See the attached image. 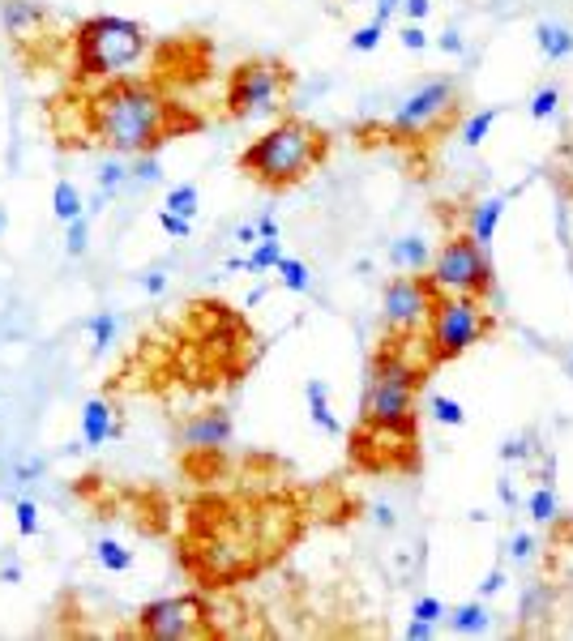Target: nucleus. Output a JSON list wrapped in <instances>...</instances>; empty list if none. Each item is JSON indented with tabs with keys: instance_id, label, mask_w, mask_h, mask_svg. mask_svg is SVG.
<instances>
[{
	"instance_id": "nucleus-34",
	"label": "nucleus",
	"mask_w": 573,
	"mask_h": 641,
	"mask_svg": "<svg viewBox=\"0 0 573 641\" xmlns=\"http://www.w3.org/2000/svg\"><path fill=\"white\" fill-rule=\"evenodd\" d=\"M158 227L167 235H176V240H189L193 235V218H180V214L172 210H158Z\"/></svg>"
},
{
	"instance_id": "nucleus-7",
	"label": "nucleus",
	"mask_w": 573,
	"mask_h": 641,
	"mask_svg": "<svg viewBox=\"0 0 573 641\" xmlns=\"http://www.w3.org/2000/svg\"><path fill=\"white\" fill-rule=\"evenodd\" d=\"M287 90H291V69L282 60H240L227 81V112L236 120L278 116Z\"/></svg>"
},
{
	"instance_id": "nucleus-18",
	"label": "nucleus",
	"mask_w": 573,
	"mask_h": 641,
	"mask_svg": "<svg viewBox=\"0 0 573 641\" xmlns=\"http://www.w3.org/2000/svg\"><path fill=\"white\" fill-rule=\"evenodd\" d=\"M274 274H278V283L287 287L291 295H308L313 291V274H308V266L304 261H296V257H278V266H274Z\"/></svg>"
},
{
	"instance_id": "nucleus-48",
	"label": "nucleus",
	"mask_w": 573,
	"mask_h": 641,
	"mask_svg": "<svg viewBox=\"0 0 573 641\" xmlns=\"http://www.w3.org/2000/svg\"><path fill=\"white\" fill-rule=\"evenodd\" d=\"M35 475H39V462H26V467L18 470V484H30Z\"/></svg>"
},
{
	"instance_id": "nucleus-14",
	"label": "nucleus",
	"mask_w": 573,
	"mask_h": 641,
	"mask_svg": "<svg viewBox=\"0 0 573 641\" xmlns=\"http://www.w3.org/2000/svg\"><path fill=\"white\" fill-rule=\"evenodd\" d=\"M47 18V4L43 0H0V26L9 35H26Z\"/></svg>"
},
{
	"instance_id": "nucleus-42",
	"label": "nucleus",
	"mask_w": 573,
	"mask_h": 641,
	"mask_svg": "<svg viewBox=\"0 0 573 641\" xmlns=\"http://www.w3.org/2000/svg\"><path fill=\"white\" fill-rule=\"evenodd\" d=\"M257 240H261L257 223H244V227H236V244H249V249H253V244H257Z\"/></svg>"
},
{
	"instance_id": "nucleus-6",
	"label": "nucleus",
	"mask_w": 573,
	"mask_h": 641,
	"mask_svg": "<svg viewBox=\"0 0 573 641\" xmlns=\"http://www.w3.org/2000/svg\"><path fill=\"white\" fill-rule=\"evenodd\" d=\"M462 120V95H458L454 78H433L416 86L411 95L394 107V116L385 120V133H394V141H416V137L445 133L450 124Z\"/></svg>"
},
{
	"instance_id": "nucleus-47",
	"label": "nucleus",
	"mask_w": 573,
	"mask_h": 641,
	"mask_svg": "<svg viewBox=\"0 0 573 641\" xmlns=\"http://www.w3.org/2000/svg\"><path fill=\"white\" fill-rule=\"evenodd\" d=\"M0 582H4V586H18V582H21V564H4V569H0Z\"/></svg>"
},
{
	"instance_id": "nucleus-13",
	"label": "nucleus",
	"mask_w": 573,
	"mask_h": 641,
	"mask_svg": "<svg viewBox=\"0 0 573 641\" xmlns=\"http://www.w3.org/2000/svg\"><path fill=\"white\" fill-rule=\"evenodd\" d=\"M505 201L510 197L505 193H496V197H484V201H475L471 210H467V235H471L475 244H493V235H496V223H501V214H505Z\"/></svg>"
},
{
	"instance_id": "nucleus-16",
	"label": "nucleus",
	"mask_w": 573,
	"mask_h": 641,
	"mask_svg": "<svg viewBox=\"0 0 573 641\" xmlns=\"http://www.w3.org/2000/svg\"><path fill=\"white\" fill-rule=\"evenodd\" d=\"M304 398H308V415H313V424L325 432V436H342V424L334 419V410H330V389L325 381H304Z\"/></svg>"
},
{
	"instance_id": "nucleus-10",
	"label": "nucleus",
	"mask_w": 573,
	"mask_h": 641,
	"mask_svg": "<svg viewBox=\"0 0 573 641\" xmlns=\"http://www.w3.org/2000/svg\"><path fill=\"white\" fill-rule=\"evenodd\" d=\"M436 287L419 274H398L390 278V287L381 295V325L385 333H416L419 325H428Z\"/></svg>"
},
{
	"instance_id": "nucleus-25",
	"label": "nucleus",
	"mask_w": 573,
	"mask_h": 641,
	"mask_svg": "<svg viewBox=\"0 0 573 641\" xmlns=\"http://www.w3.org/2000/svg\"><path fill=\"white\" fill-rule=\"evenodd\" d=\"M198 206H201L198 184H176V189L167 193V201H163V210L180 214V218H193V214H198Z\"/></svg>"
},
{
	"instance_id": "nucleus-5",
	"label": "nucleus",
	"mask_w": 573,
	"mask_h": 641,
	"mask_svg": "<svg viewBox=\"0 0 573 641\" xmlns=\"http://www.w3.org/2000/svg\"><path fill=\"white\" fill-rule=\"evenodd\" d=\"M496 330V316L484 308L475 295H441L436 291L433 312H428V359L450 364L458 355L479 347Z\"/></svg>"
},
{
	"instance_id": "nucleus-38",
	"label": "nucleus",
	"mask_w": 573,
	"mask_h": 641,
	"mask_svg": "<svg viewBox=\"0 0 573 641\" xmlns=\"http://www.w3.org/2000/svg\"><path fill=\"white\" fill-rule=\"evenodd\" d=\"M141 287H146V291H150V295H158V291H163V287H167V274H163V270H150V274H141Z\"/></svg>"
},
{
	"instance_id": "nucleus-24",
	"label": "nucleus",
	"mask_w": 573,
	"mask_h": 641,
	"mask_svg": "<svg viewBox=\"0 0 573 641\" xmlns=\"http://www.w3.org/2000/svg\"><path fill=\"white\" fill-rule=\"evenodd\" d=\"M133 175H129V163L124 158H107V163H99V197H112L116 189H124Z\"/></svg>"
},
{
	"instance_id": "nucleus-45",
	"label": "nucleus",
	"mask_w": 573,
	"mask_h": 641,
	"mask_svg": "<svg viewBox=\"0 0 573 641\" xmlns=\"http://www.w3.org/2000/svg\"><path fill=\"white\" fill-rule=\"evenodd\" d=\"M522 453H531V445H527V441H505V449H501V458H510V462H514V458H522Z\"/></svg>"
},
{
	"instance_id": "nucleus-44",
	"label": "nucleus",
	"mask_w": 573,
	"mask_h": 641,
	"mask_svg": "<svg viewBox=\"0 0 573 641\" xmlns=\"http://www.w3.org/2000/svg\"><path fill=\"white\" fill-rule=\"evenodd\" d=\"M501 586H505V573H501V569H493V573H488V578L479 582V595H496Z\"/></svg>"
},
{
	"instance_id": "nucleus-35",
	"label": "nucleus",
	"mask_w": 573,
	"mask_h": 641,
	"mask_svg": "<svg viewBox=\"0 0 573 641\" xmlns=\"http://www.w3.org/2000/svg\"><path fill=\"white\" fill-rule=\"evenodd\" d=\"M411 616H416V620H441V616H445V603L441 599H433V595H424V599H416V607H411Z\"/></svg>"
},
{
	"instance_id": "nucleus-30",
	"label": "nucleus",
	"mask_w": 573,
	"mask_h": 641,
	"mask_svg": "<svg viewBox=\"0 0 573 641\" xmlns=\"http://www.w3.org/2000/svg\"><path fill=\"white\" fill-rule=\"evenodd\" d=\"M129 175H133L138 184H158V180H163V167H158V158L146 150V155H133V163H129Z\"/></svg>"
},
{
	"instance_id": "nucleus-1",
	"label": "nucleus",
	"mask_w": 573,
	"mask_h": 641,
	"mask_svg": "<svg viewBox=\"0 0 573 641\" xmlns=\"http://www.w3.org/2000/svg\"><path fill=\"white\" fill-rule=\"evenodd\" d=\"M172 129V103L150 81L116 78L90 98V133L112 155H146Z\"/></svg>"
},
{
	"instance_id": "nucleus-2",
	"label": "nucleus",
	"mask_w": 573,
	"mask_h": 641,
	"mask_svg": "<svg viewBox=\"0 0 573 641\" xmlns=\"http://www.w3.org/2000/svg\"><path fill=\"white\" fill-rule=\"evenodd\" d=\"M325 155H330V133L325 129H316L313 120L304 116H282L274 129H265L240 155V172L249 180H257L261 189L282 193V189L299 184L316 163H325Z\"/></svg>"
},
{
	"instance_id": "nucleus-26",
	"label": "nucleus",
	"mask_w": 573,
	"mask_h": 641,
	"mask_svg": "<svg viewBox=\"0 0 573 641\" xmlns=\"http://www.w3.org/2000/svg\"><path fill=\"white\" fill-rule=\"evenodd\" d=\"M496 120H501V107H484V112H475L467 124H462V146H479L484 137H488V129H493Z\"/></svg>"
},
{
	"instance_id": "nucleus-36",
	"label": "nucleus",
	"mask_w": 573,
	"mask_h": 641,
	"mask_svg": "<svg viewBox=\"0 0 573 641\" xmlns=\"http://www.w3.org/2000/svg\"><path fill=\"white\" fill-rule=\"evenodd\" d=\"M402 47H411V52H424V47H428V35H424L419 21H411V26L402 30Z\"/></svg>"
},
{
	"instance_id": "nucleus-32",
	"label": "nucleus",
	"mask_w": 573,
	"mask_h": 641,
	"mask_svg": "<svg viewBox=\"0 0 573 641\" xmlns=\"http://www.w3.org/2000/svg\"><path fill=\"white\" fill-rule=\"evenodd\" d=\"M556 103H560V86H544V90L531 98V120H548L556 112Z\"/></svg>"
},
{
	"instance_id": "nucleus-21",
	"label": "nucleus",
	"mask_w": 573,
	"mask_h": 641,
	"mask_svg": "<svg viewBox=\"0 0 573 641\" xmlns=\"http://www.w3.org/2000/svg\"><path fill=\"white\" fill-rule=\"evenodd\" d=\"M52 214H56L60 223H73V218H81V193H78V184H69V180H56V189H52Z\"/></svg>"
},
{
	"instance_id": "nucleus-3",
	"label": "nucleus",
	"mask_w": 573,
	"mask_h": 641,
	"mask_svg": "<svg viewBox=\"0 0 573 641\" xmlns=\"http://www.w3.org/2000/svg\"><path fill=\"white\" fill-rule=\"evenodd\" d=\"M424 381V368L411 364L398 347H385L368 364V389H364V427L385 432V436H407L416 432V393Z\"/></svg>"
},
{
	"instance_id": "nucleus-37",
	"label": "nucleus",
	"mask_w": 573,
	"mask_h": 641,
	"mask_svg": "<svg viewBox=\"0 0 573 641\" xmlns=\"http://www.w3.org/2000/svg\"><path fill=\"white\" fill-rule=\"evenodd\" d=\"M428 9H433V0H402V13L411 21H424L428 18Z\"/></svg>"
},
{
	"instance_id": "nucleus-22",
	"label": "nucleus",
	"mask_w": 573,
	"mask_h": 641,
	"mask_svg": "<svg viewBox=\"0 0 573 641\" xmlns=\"http://www.w3.org/2000/svg\"><path fill=\"white\" fill-rule=\"evenodd\" d=\"M95 561H99L107 573H129V569H133V552L124 544H116V539H99V544H95Z\"/></svg>"
},
{
	"instance_id": "nucleus-11",
	"label": "nucleus",
	"mask_w": 573,
	"mask_h": 641,
	"mask_svg": "<svg viewBox=\"0 0 573 641\" xmlns=\"http://www.w3.org/2000/svg\"><path fill=\"white\" fill-rule=\"evenodd\" d=\"M232 441V410H223V407H206V410H198L189 424L180 427V445H189V449H223Z\"/></svg>"
},
{
	"instance_id": "nucleus-28",
	"label": "nucleus",
	"mask_w": 573,
	"mask_h": 641,
	"mask_svg": "<svg viewBox=\"0 0 573 641\" xmlns=\"http://www.w3.org/2000/svg\"><path fill=\"white\" fill-rule=\"evenodd\" d=\"M527 513H531L535 522H552L556 513H560V505H556V492L548 484L535 487L531 496H527Z\"/></svg>"
},
{
	"instance_id": "nucleus-33",
	"label": "nucleus",
	"mask_w": 573,
	"mask_h": 641,
	"mask_svg": "<svg viewBox=\"0 0 573 641\" xmlns=\"http://www.w3.org/2000/svg\"><path fill=\"white\" fill-rule=\"evenodd\" d=\"M385 35V21H368V26H359L356 35H351V52H373L376 43Z\"/></svg>"
},
{
	"instance_id": "nucleus-4",
	"label": "nucleus",
	"mask_w": 573,
	"mask_h": 641,
	"mask_svg": "<svg viewBox=\"0 0 573 641\" xmlns=\"http://www.w3.org/2000/svg\"><path fill=\"white\" fill-rule=\"evenodd\" d=\"M78 43V78H95V81H116L124 78L150 47L146 26L133 18H116V13H95L73 30Z\"/></svg>"
},
{
	"instance_id": "nucleus-19",
	"label": "nucleus",
	"mask_w": 573,
	"mask_h": 641,
	"mask_svg": "<svg viewBox=\"0 0 573 641\" xmlns=\"http://www.w3.org/2000/svg\"><path fill=\"white\" fill-rule=\"evenodd\" d=\"M81 330L95 338V355H103V350L116 342L120 316H116V312H95V316H86V321H81Z\"/></svg>"
},
{
	"instance_id": "nucleus-20",
	"label": "nucleus",
	"mask_w": 573,
	"mask_h": 641,
	"mask_svg": "<svg viewBox=\"0 0 573 641\" xmlns=\"http://www.w3.org/2000/svg\"><path fill=\"white\" fill-rule=\"evenodd\" d=\"M450 628H454V633H484V628H488V607H484V603H462V607H454V611H450Z\"/></svg>"
},
{
	"instance_id": "nucleus-49",
	"label": "nucleus",
	"mask_w": 573,
	"mask_h": 641,
	"mask_svg": "<svg viewBox=\"0 0 573 641\" xmlns=\"http://www.w3.org/2000/svg\"><path fill=\"white\" fill-rule=\"evenodd\" d=\"M0 232H4V214H0Z\"/></svg>"
},
{
	"instance_id": "nucleus-46",
	"label": "nucleus",
	"mask_w": 573,
	"mask_h": 641,
	"mask_svg": "<svg viewBox=\"0 0 573 641\" xmlns=\"http://www.w3.org/2000/svg\"><path fill=\"white\" fill-rule=\"evenodd\" d=\"M398 9H402V0H376V21H385V18H394Z\"/></svg>"
},
{
	"instance_id": "nucleus-31",
	"label": "nucleus",
	"mask_w": 573,
	"mask_h": 641,
	"mask_svg": "<svg viewBox=\"0 0 573 641\" xmlns=\"http://www.w3.org/2000/svg\"><path fill=\"white\" fill-rule=\"evenodd\" d=\"M13 518H18V535H26V539L39 535V505H35V501L21 496L18 505H13Z\"/></svg>"
},
{
	"instance_id": "nucleus-39",
	"label": "nucleus",
	"mask_w": 573,
	"mask_h": 641,
	"mask_svg": "<svg viewBox=\"0 0 573 641\" xmlns=\"http://www.w3.org/2000/svg\"><path fill=\"white\" fill-rule=\"evenodd\" d=\"M436 47H441V52H450V56H454V52H462V47H467V43H462V35H458V30H445V35H441V39H436Z\"/></svg>"
},
{
	"instance_id": "nucleus-15",
	"label": "nucleus",
	"mask_w": 573,
	"mask_h": 641,
	"mask_svg": "<svg viewBox=\"0 0 573 641\" xmlns=\"http://www.w3.org/2000/svg\"><path fill=\"white\" fill-rule=\"evenodd\" d=\"M390 266H398V270H407V274H424L433 266L428 240H424V235H402V240H394V244H390Z\"/></svg>"
},
{
	"instance_id": "nucleus-17",
	"label": "nucleus",
	"mask_w": 573,
	"mask_h": 641,
	"mask_svg": "<svg viewBox=\"0 0 573 641\" xmlns=\"http://www.w3.org/2000/svg\"><path fill=\"white\" fill-rule=\"evenodd\" d=\"M535 43H539L544 60H565L573 52V35L565 26H556V21H539L535 26Z\"/></svg>"
},
{
	"instance_id": "nucleus-29",
	"label": "nucleus",
	"mask_w": 573,
	"mask_h": 641,
	"mask_svg": "<svg viewBox=\"0 0 573 641\" xmlns=\"http://www.w3.org/2000/svg\"><path fill=\"white\" fill-rule=\"evenodd\" d=\"M86 249H90V218L81 214V218H73V223H69V232H64V253L81 257Z\"/></svg>"
},
{
	"instance_id": "nucleus-23",
	"label": "nucleus",
	"mask_w": 573,
	"mask_h": 641,
	"mask_svg": "<svg viewBox=\"0 0 573 641\" xmlns=\"http://www.w3.org/2000/svg\"><path fill=\"white\" fill-rule=\"evenodd\" d=\"M278 257H282V244H278V240H257V244H253V253L244 257V270L265 274V270H274L278 266Z\"/></svg>"
},
{
	"instance_id": "nucleus-41",
	"label": "nucleus",
	"mask_w": 573,
	"mask_h": 641,
	"mask_svg": "<svg viewBox=\"0 0 573 641\" xmlns=\"http://www.w3.org/2000/svg\"><path fill=\"white\" fill-rule=\"evenodd\" d=\"M407 637H411V641H428V637H433V620H411V624H407Z\"/></svg>"
},
{
	"instance_id": "nucleus-40",
	"label": "nucleus",
	"mask_w": 573,
	"mask_h": 641,
	"mask_svg": "<svg viewBox=\"0 0 573 641\" xmlns=\"http://www.w3.org/2000/svg\"><path fill=\"white\" fill-rule=\"evenodd\" d=\"M510 552H514L518 561H531V556H535V539H531V535H518Z\"/></svg>"
},
{
	"instance_id": "nucleus-9",
	"label": "nucleus",
	"mask_w": 573,
	"mask_h": 641,
	"mask_svg": "<svg viewBox=\"0 0 573 641\" xmlns=\"http://www.w3.org/2000/svg\"><path fill=\"white\" fill-rule=\"evenodd\" d=\"M138 633L155 641H193L210 637L215 628L206 624V603L193 595H176V599H155L141 607Z\"/></svg>"
},
{
	"instance_id": "nucleus-27",
	"label": "nucleus",
	"mask_w": 573,
	"mask_h": 641,
	"mask_svg": "<svg viewBox=\"0 0 573 641\" xmlns=\"http://www.w3.org/2000/svg\"><path fill=\"white\" fill-rule=\"evenodd\" d=\"M428 415H433L436 424H445V427H462V424H467V410H462V402L445 398V393L428 398Z\"/></svg>"
},
{
	"instance_id": "nucleus-8",
	"label": "nucleus",
	"mask_w": 573,
	"mask_h": 641,
	"mask_svg": "<svg viewBox=\"0 0 573 641\" xmlns=\"http://www.w3.org/2000/svg\"><path fill=\"white\" fill-rule=\"evenodd\" d=\"M428 283L436 291H450V295H475V299H488L496 287V274H493V261H488V249L475 244L471 235H450L441 244V253L433 257L428 266Z\"/></svg>"
},
{
	"instance_id": "nucleus-12",
	"label": "nucleus",
	"mask_w": 573,
	"mask_h": 641,
	"mask_svg": "<svg viewBox=\"0 0 573 641\" xmlns=\"http://www.w3.org/2000/svg\"><path fill=\"white\" fill-rule=\"evenodd\" d=\"M112 436H120V419L103 398H90L81 407V449H103Z\"/></svg>"
},
{
	"instance_id": "nucleus-43",
	"label": "nucleus",
	"mask_w": 573,
	"mask_h": 641,
	"mask_svg": "<svg viewBox=\"0 0 573 641\" xmlns=\"http://www.w3.org/2000/svg\"><path fill=\"white\" fill-rule=\"evenodd\" d=\"M257 232H261V240H278V218H274V214H261Z\"/></svg>"
}]
</instances>
